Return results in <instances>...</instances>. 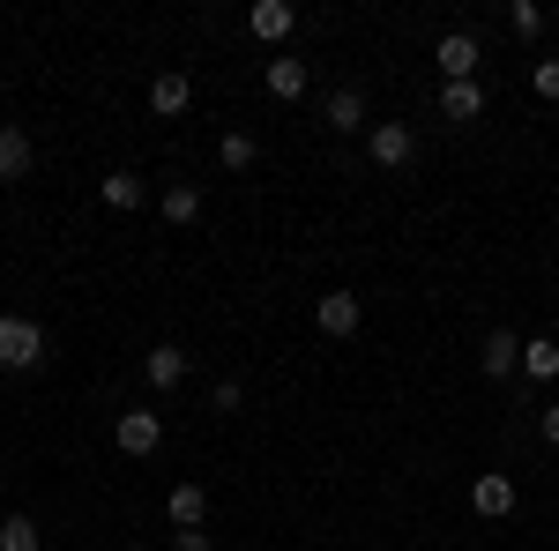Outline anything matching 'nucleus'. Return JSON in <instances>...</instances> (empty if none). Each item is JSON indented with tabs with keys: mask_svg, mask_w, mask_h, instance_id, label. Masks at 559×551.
<instances>
[{
	"mask_svg": "<svg viewBox=\"0 0 559 551\" xmlns=\"http://www.w3.org/2000/svg\"><path fill=\"white\" fill-rule=\"evenodd\" d=\"M477 112H485L477 83H440V120H477Z\"/></svg>",
	"mask_w": 559,
	"mask_h": 551,
	"instance_id": "2eb2a0df",
	"label": "nucleus"
},
{
	"mask_svg": "<svg viewBox=\"0 0 559 551\" xmlns=\"http://www.w3.org/2000/svg\"><path fill=\"white\" fill-rule=\"evenodd\" d=\"M97 194H105V209H142V179H134V171H105Z\"/></svg>",
	"mask_w": 559,
	"mask_h": 551,
	"instance_id": "6ab92c4d",
	"label": "nucleus"
},
{
	"mask_svg": "<svg viewBox=\"0 0 559 551\" xmlns=\"http://www.w3.org/2000/svg\"><path fill=\"white\" fill-rule=\"evenodd\" d=\"M432 60H440V75H448V83H471V75H477V60H485V52H477V38H471V31H448Z\"/></svg>",
	"mask_w": 559,
	"mask_h": 551,
	"instance_id": "0eeeda50",
	"label": "nucleus"
},
{
	"mask_svg": "<svg viewBox=\"0 0 559 551\" xmlns=\"http://www.w3.org/2000/svg\"><path fill=\"white\" fill-rule=\"evenodd\" d=\"M173 551H210V537L202 529H173Z\"/></svg>",
	"mask_w": 559,
	"mask_h": 551,
	"instance_id": "393cba45",
	"label": "nucleus"
},
{
	"mask_svg": "<svg viewBox=\"0 0 559 551\" xmlns=\"http://www.w3.org/2000/svg\"><path fill=\"white\" fill-rule=\"evenodd\" d=\"M165 507H173V529H202V522H210V492L187 477V484H173V500H165Z\"/></svg>",
	"mask_w": 559,
	"mask_h": 551,
	"instance_id": "ddd939ff",
	"label": "nucleus"
},
{
	"mask_svg": "<svg viewBox=\"0 0 559 551\" xmlns=\"http://www.w3.org/2000/svg\"><path fill=\"white\" fill-rule=\"evenodd\" d=\"M247 31H254L261 45H284L299 31V8H292V0H254V8H247Z\"/></svg>",
	"mask_w": 559,
	"mask_h": 551,
	"instance_id": "39448f33",
	"label": "nucleus"
},
{
	"mask_svg": "<svg viewBox=\"0 0 559 551\" xmlns=\"http://www.w3.org/2000/svg\"><path fill=\"white\" fill-rule=\"evenodd\" d=\"M530 89H537L545 105H559V60H537V68H530Z\"/></svg>",
	"mask_w": 559,
	"mask_h": 551,
	"instance_id": "412c9836",
	"label": "nucleus"
},
{
	"mask_svg": "<svg viewBox=\"0 0 559 551\" xmlns=\"http://www.w3.org/2000/svg\"><path fill=\"white\" fill-rule=\"evenodd\" d=\"M537 440H545V447H559V403H552V410H537Z\"/></svg>",
	"mask_w": 559,
	"mask_h": 551,
	"instance_id": "b1692460",
	"label": "nucleus"
},
{
	"mask_svg": "<svg viewBox=\"0 0 559 551\" xmlns=\"http://www.w3.org/2000/svg\"><path fill=\"white\" fill-rule=\"evenodd\" d=\"M306 83H313V68H306V60H269V97H284V105H292V97H306Z\"/></svg>",
	"mask_w": 559,
	"mask_h": 551,
	"instance_id": "4468645a",
	"label": "nucleus"
},
{
	"mask_svg": "<svg viewBox=\"0 0 559 551\" xmlns=\"http://www.w3.org/2000/svg\"><path fill=\"white\" fill-rule=\"evenodd\" d=\"M522 373H530V381H559V343L552 336L522 343Z\"/></svg>",
	"mask_w": 559,
	"mask_h": 551,
	"instance_id": "a211bd4d",
	"label": "nucleus"
},
{
	"mask_svg": "<svg viewBox=\"0 0 559 551\" xmlns=\"http://www.w3.org/2000/svg\"><path fill=\"white\" fill-rule=\"evenodd\" d=\"M321 112H329V128H336V134H366V128H373V105H366V89H358V83L329 89Z\"/></svg>",
	"mask_w": 559,
	"mask_h": 551,
	"instance_id": "20e7f679",
	"label": "nucleus"
},
{
	"mask_svg": "<svg viewBox=\"0 0 559 551\" xmlns=\"http://www.w3.org/2000/svg\"><path fill=\"white\" fill-rule=\"evenodd\" d=\"M0 551H38V522L31 514H8L0 522Z\"/></svg>",
	"mask_w": 559,
	"mask_h": 551,
	"instance_id": "aec40b11",
	"label": "nucleus"
},
{
	"mask_svg": "<svg viewBox=\"0 0 559 551\" xmlns=\"http://www.w3.org/2000/svg\"><path fill=\"white\" fill-rule=\"evenodd\" d=\"M210 403H216V410H224V418H231V410L247 403V387H239V381H216V387H210Z\"/></svg>",
	"mask_w": 559,
	"mask_h": 551,
	"instance_id": "5701e85b",
	"label": "nucleus"
},
{
	"mask_svg": "<svg viewBox=\"0 0 559 551\" xmlns=\"http://www.w3.org/2000/svg\"><path fill=\"white\" fill-rule=\"evenodd\" d=\"M477 366H485V381H508V373H522V336H515V328H492Z\"/></svg>",
	"mask_w": 559,
	"mask_h": 551,
	"instance_id": "6e6552de",
	"label": "nucleus"
},
{
	"mask_svg": "<svg viewBox=\"0 0 559 551\" xmlns=\"http://www.w3.org/2000/svg\"><path fill=\"white\" fill-rule=\"evenodd\" d=\"M187 373H194V358H187L179 343H157V350L142 358V381H150V387H179Z\"/></svg>",
	"mask_w": 559,
	"mask_h": 551,
	"instance_id": "1a4fd4ad",
	"label": "nucleus"
},
{
	"mask_svg": "<svg viewBox=\"0 0 559 551\" xmlns=\"http://www.w3.org/2000/svg\"><path fill=\"white\" fill-rule=\"evenodd\" d=\"M313 321H321V336H336V343L358 336V298H350V291H329L321 306H313Z\"/></svg>",
	"mask_w": 559,
	"mask_h": 551,
	"instance_id": "9b49d317",
	"label": "nucleus"
},
{
	"mask_svg": "<svg viewBox=\"0 0 559 551\" xmlns=\"http://www.w3.org/2000/svg\"><path fill=\"white\" fill-rule=\"evenodd\" d=\"M112 447H120V455H157V447H165V418H157V410H120Z\"/></svg>",
	"mask_w": 559,
	"mask_h": 551,
	"instance_id": "7ed1b4c3",
	"label": "nucleus"
},
{
	"mask_svg": "<svg viewBox=\"0 0 559 551\" xmlns=\"http://www.w3.org/2000/svg\"><path fill=\"white\" fill-rule=\"evenodd\" d=\"M187 105H194V83H187L179 68H165V75L150 83V112H157V120H179Z\"/></svg>",
	"mask_w": 559,
	"mask_h": 551,
	"instance_id": "9d476101",
	"label": "nucleus"
},
{
	"mask_svg": "<svg viewBox=\"0 0 559 551\" xmlns=\"http://www.w3.org/2000/svg\"><path fill=\"white\" fill-rule=\"evenodd\" d=\"M515 500H522V492H515V477H500V469L471 484V507L485 514V522H508V514H515Z\"/></svg>",
	"mask_w": 559,
	"mask_h": 551,
	"instance_id": "423d86ee",
	"label": "nucleus"
},
{
	"mask_svg": "<svg viewBox=\"0 0 559 551\" xmlns=\"http://www.w3.org/2000/svg\"><path fill=\"white\" fill-rule=\"evenodd\" d=\"M508 23H515L522 38H537V31H545V8H537V0H515V8H508Z\"/></svg>",
	"mask_w": 559,
	"mask_h": 551,
	"instance_id": "4be33fe9",
	"label": "nucleus"
},
{
	"mask_svg": "<svg viewBox=\"0 0 559 551\" xmlns=\"http://www.w3.org/2000/svg\"><path fill=\"white\" fill-rule=\"evenodd\" d=\"M366 157H373L381 171H403L411 157H418V134L403 128V120H373V128H366Z\"/></svg>",
	"mask_w": 559,
	"mask_h": 551,
	"instance_id": "f03ea898",
	"label": "nucleus"
},
{
	"mask_svg": "<svg viewBox=\"0 0 559 551\" xmlns=\"http://www.w3.org/2000/svg\"><path fill=\"white\" fill-rule=\"evenodd\" d=\"M254 157H261V142H254V134H239V128L216 142V165H224V171H254Z\"/></svg>",
	"mask_w": 559,
	"mask_h": 551,
	"instance_id": "f3484780",
	"label": "nucleus"
},
{
	"mask_svg": "<svg viewBox=\"0 0 559 551\" xmlns=\"http://www.w3.org/2000/svg\"><path fill=\"white\" fill-rule=\"evenodd\" d=\"M0 484H8V477H0Z\"/></svg>",
	"mask_w": 559,
	"mask_h": 551,
	"instance_id": "a878e982",
	"label": "nucleus"
},
{
	"mask_svg": "<svg viewBox=\"0 0 559 551\" xmlns=\"http://www.w3.org/2000/svg\"><path fill=\"white\" fill-rule=\"evenodd\" d=\"M31 157H38V149H31V134L8 120V128H0V187H15V179L31 171Z\"/></svg>",
	"mask_w": 559,
	"mask_h": 551,
	"instance_id": "f8f14e48",
	"label": "nucleus"
},
{
	"mask_svg": "<svg viewBox=\"0 0 559 551\" xmlns=\"http://www.w3.org/2000/svg\"><path fill=\"white\" fill-rule=\"evenodd\" d=\"M157 209H165V224H194V216H202V187H194V179H173Z\"/></svg>",
	"mask_w": 559,
	"mask_h": 551,
	"instance_id": "dca6fc26",
	"label": "nucleus"
},
{
	"mask_svg": "<svg viewBox=\"0 0 559 551\" xmlns=\"http://www.w3.org/2000/svg\"><path fill=\"white\" fill-rule=\"evenodd\" d=\"M45 366V328L31 313H0V373H38Z\"/></svg>",
	"mask_w": 559,
	"mask_h": 551,
	"instance_id": "f257e3e1",
	"label": "nucleus"
}]
</instances>
